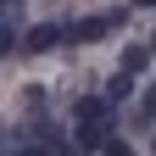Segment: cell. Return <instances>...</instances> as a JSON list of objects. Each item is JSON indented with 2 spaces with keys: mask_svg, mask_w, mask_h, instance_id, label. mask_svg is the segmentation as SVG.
Segmentation results:
<instances>
[{
  "mask_svg": "<svg viewBox=\"0 0 156 156\" xmlns=\"http://www.w3.org/2000/svg\"><path fill=\"white\" fill-rule=\"evenodd\" d=\"M112 23H106V17H84V23H73L67 28V39H78V45H89V39H101Z\"/></svg>",
  "mask_w": 156,
  "mask_h": 156,
  "instance_id": "1",
  "label": "cell"
},
{
  "mask_svg": "<svg viewBox=\"0 0 156 156\" xmlns=\"http://www.w3.org/2000/svg\"><path fill=\"white\" fill-rule=\"evenodd\" d=\"M73 140H78V151H106V123H84Z\"/></svg>",
  "mask_w": 156,
  "mask_h": 156,
  "instance_id": "2",
  "label": "cell"
},
{
  "mask_svg": "<svg viewBox=\"0 0 156 156\" xmlns=\"http://www.w3.org/2000/svg\"><path fill=\"white\" fill-rule=\"evenodd\" d=\"M56 39H62V28H50V23H39V28H28V39H23V45H28V50H50Z\"/></svg>",
  "mask_w": 156,
  "mask_h": 156,
  "instance_id": "3",
  "label": "cell"
},
{
  "mask_svg": "<svg viewBox=\"0 0 156 156\" xmlns=\"http://www.w3.org/2000/svg\"><path fill=\"white\" fill-rule=\"evenodd\" d=\"M145 62H151V50H145V45H123V67H117V73H128V78H134V73H145Z\"/></svg>",
  "mask_w": 156,
  "mask_h": 156,
  "instance_id": "4",
  "label": "cell"
},
{
  "mask_svg": "<svg viewBox=\"0 0 156 156\" xmlns=\"http://www.w3.org/2000/svg\"><path fill=\"white\" fill-rule=\"evenodd\" d=\"M78 117H89V123H106V101H78Z\"/></svg>",
  "mask_w": 156,
  "mask_h": 156,
  "instance_id": "5",
  "label": "cell"
},
{
  "mask_svg": "<svg viewBox=\"0 0 156 156\" xmlns=\"http://www.w3.org/2000/svg\"><path fill=\"white\" fill-rule=\"evenodd\" d=\"M106 156H134V145L128 140H106Z\"/></svg>",
  "mask_w": 156,
  "mask_h": 156,
  "instance_id": "6",
  "label": "cell"
},
{
  "mask_svg": "<svg viewBox=\"0 0 156 156\" xmlns=\"http://www.w3.org/2000/svg\"><path fill=\"white\" fill-rule=\"evenodd\" d=\"M6 50H11V28L0 23V56H6Z\"/></svg>",
  "mask_w": 156,
  "mask_h": 156,
  "instance_id": "7",
  "label": "cell"
},
{
  "mask_svg": "<svg viewBox=\"0 0 156 156\" xmlns=\"http://www.w3.org/2000/svg\"><path fill=\"white\" fill-rule=\"evenodd\" d=\"M145 112H151V117H156V89H151V95H145Z\"/></svg>",
  "mask_w": 156,
  "mask_h": 156,
  "instance_id": "8",
  "label": "cell"
},
{
  "mask_svg": "<svg viewBox=\"0 0 156 156\" xmlns=\"http://www.w3.org/2000/svg\"><path fill=\"white\" fill-rule=\"evenodd\" d=\"M140 6H156V0H140Z\"/></svg>",
  "mask_w": 156,
  "mask_h": 156,
  "instance_id": "9",
  "label": "cell"
},
{
  "mask_svg": "<svg viewBox=\"0 0 156 156\" xmlns=\"http://www.w3.org/2000/svg\"><path fill=\"white\" fill-rule=\"evenodd\" d=\"M151 50H156V34H151Z\"/></svg>",
  "mask_w": 156,
  "mask_h": 156,
  "instance_id": "10",
  "label": "cell"
}]
</instances>
